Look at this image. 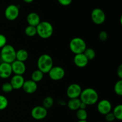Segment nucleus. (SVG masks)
I'll list each match as a JSON object with an SVG mask.
<instances>
[{"label": "nucleus", "mask_w": 122, "mask_h": 122, "mask_svg": "<svg viewBox=\"0 0 122 122\" xmlns=\"http://www.w3.org/2000/svg\"><path fill=\"white\" fill-rule=\"evenodd\" d=\"M105 119L107 122H113L115 120L116 118L113 112H110L105 115Z\"/></svg>", "instance_id": "nucleus-29"}, {"label": "nucleus", "mask_w": 122, "mask_h": 122, "mask_svg": "<svg viewBox=\"0 0 122 122\" xmlns=\"http://www.w3.org/2000/svg\"><path fill=\"white\" fill-rule=\"evenodd\" d=\"M83 54L86 57L88 61H91L93 60L96 56V53H95V50L92 48H87L85 50L83 51Z\"/></svg>", "instance_id": "nucleus-24"}, {"label": "nucleus", "mask_w": 122, "mask_h": 122, "mask_svg": "<svg viewBox=\"0 0 122 122\" xmlns=\"http://www.w3.org/2000/svg\"><path fill=\"white\" fill-rule=\"evenodd\" d=\"M13 73L16 75H21L25 74L26 70V67L25 62L15 60L11 63Z\"/></svg>", "instance_id": "nucleus-12"}, {"label": "nucleus", "mask_w": 122, "mask_h": 122, "mask_svg": "<svg viewBox=\"0 0 122 122\" xmlns=\"http://www.w3.org/2000/svg\"><path fill=\"white\" fill-rule=\"evenodd\" d=\"M25 81V78L23 75L14 74L11 78L10 83L11 84L13 89L18 90L22 88Z\"/></svg>", "instance_id": "nucleus-15"}, {"label": "nucleus", "mask_w": 122, "mask_h": 122, "mask_svg": "<svg viewBox=\"0 0 122 122\" xmlns=\"http://www.w3.org/2000/svg\"><path fill=\"white\" fill-rule=\"evenodd\" d=\"M8 105V100L5 96L0 94V111L7 108Z\"/></svg>", "instance_id": "nucleus-26"}, {"label": "nucleus", "mask_w": 122, "mask_h": 122, "mask_svg": "<svg viewBox=\"0 0 122 122\" xmlns=\"http://www.w3.org/2000/svg\"><path fill=\"white\" fill-rule=\"evenodd\" d=\"M16 50L10 44H6L1 49L0 57L2 62L11 63L15 60Z\"/></svg>", "instance_id": "nucleus-3"}, {"label": "nucleus", "mask_w": 122, "mask_h": 122, "mask_svg": "<svg viewBox=\"0 0 122 122\" xmlns=\"http://www.w3.org/2000/svg\"><path fill=\"white\" fill-rule=\"evenodd\" d=\"M49 77L54 81H59L65 76V71L60 66H53L48 72Z\"/></svg>", "instance_id": "nucleus-8"}, {"label": "nucleus", "mask_w": 122, "mask_h": 122, "mask_svg": "<svg viewBox=\"0 0 122 122\" xmlns=\"http://www.w3.org/2000/svg\"><path fill=\"white\" fill-rule=\"evenodd\" d=\"M26 20L28 25L36 27L38 24L41 22V18L38 13L35 12H31L27 16Z\"/></svg>", "instance_id": "nucleus-17"}, {"label": "nucleus", "mask_w": 122, "mask_h": 122, "mask_svg": "<svg viewBox=\"0 0 122 122\" xmlns=\"http://www.w3.org/2000/svg\"><path fill=\"white\" fill-rule=\"evenodd\" d=\"M47 114V109L40 105L33 107L31 111V116L36 120H41L44 119Z\"/></svg>", "instance_id": "nucleus-9"}, {"label": "nucleus", "mask_w": 122, "mask_h": 122, "mask_svg": "<svg viewBox=\"0 0 122 122\" xmlns=\"http://www.w3.org/2000/svg\"><path fill=\"white\" fill-rule=\"evenodd\" d=\"M91 17L93 23L98 25L103 24L106 19L104 11L100 8H95L92 11Z\"/></svg>", "instance_id": "nucleus-7"}, {"label": "nucleus", "mask_w": 122, "mask_h": 122, "mask_svg": "<svg viewBox=\"0 0 122 122\" xmlns=\"http://www.w3.org/2000/svg\"><path fill=\"white\" fill-rule=\"evenodd\" d=\"M86 107H87V105H86L85 104H84V103H83V102H81V105H80L79 108L80 109H85V110H86Z\"/></svg>", "instance_id": "nucleus-34"}, {"label": "nucleus", "mask_w": 122, "mask_h": 122, "mask_svg": "<svg viewBox=\"0 0 122 122\" xmlns=\"http://www.w3.org/2000/svg\"><path fill=\"white\" fill-rule=\"evenodd\" d=\"M79 99H81V102L85 104L87 106L93 105L97 104L98 101L99 95L96 90L88 87L82 90Z\"/></svg>", "instance_id": "nucleus-1"}, {"label": "nucleus", "mask_w": 122, "mask_h": 122, "mask_svg": "<svg viewBox=\"0 0 122 122\" xmlns=\"http://www.w3.org/2000/svg\"><path fill=\"white\" fill-rule=\"evenodd\" d=\"M114 92L119 96H122V80L120 79L116 83L114 87Z\"/></svg>", "instance_id": "nucleus-27"}, {"label": "nucleus", "mask_w": 122, "mask_h": 122, "mask_svg": "<svg viewBox=\"0 0 122 122\" xmlns=\"http://www.w3.org/2000/svg\"><path fill=\"white\" fill-rule=\"evenodd\" d=\"M37 35L42 39L50 38L53 34L54 28L52 24L47 21H41L36 26Z\"/></svg>", "instance_id": "nucleus-2"}, {"label": "nucleus", "mask_w": 122, "mask_h": 122, "mask_svg": "<svg viewBox=\"0 0 122 122\" xmlns=\"http://www.w3.org/2000/svg\"><path fill=\"white\" fill-rule=\"evenodd\" d=\"M77 122H88L87 120H79Z\"/></svg>", "instance_id": "nucleus-36"}, {"label": "nucleus", "mask_w": 122, "mask_h": 122, "mask_svg": "<svg viewBox=\"0 0 122 122\" xmlns=\"http://www.w3.org/2000/svg\"><path fill=\"white\" fill-rule=\"evenodd\" d=\"M0 80H1V78H0Z\"/></svg>", "instance_id": "nucleus-37"}, {"label": "nucleus", "mask_w": 122, "mask_h": 122, "mask_svg": "<svg viewBox=\"0 0 122 122\" xmlns=\"http://www.w3.org/2000/svg\"><path fill=\"white\" fill-rule=\"evenodd\" d=\"M60 4L63 6H68L72 2V0H57Z\"/></svg>", "instance_id": "nucleus-32"}, {"label": "nucleus", "mask_w": 122, "mask_h": 122, "mask_svg": "<svg viewBox=\"0 0 122 122\" xmlns=\"http://www.w3.org/2000/svg\"><path fill=\"white\" fill-rule=\"evenodd\" d=\"M69 47L71 52L75 55L82 53L86 49V44L83 38L81 37H75L70 41Z\"/></svg>", "instance_id": "nucleus-5"}, {"label": "nucleus", "mask_w": 122, "mask_h": 122, "mask_svg": "<svg viewBox=\"0 0 122 122\" xmlns=\"http://www.w3.org/2000/svg\"><path fill=\"white\" fill-rule=\"evenodd\" d=\"M29 57V53L25 49H21L16 51L15 55V60L21 61V62H26Z\"/></svg>", "instance_id": "nucleus-19"}, {"label": "nucleus", "mask_w": 122, "mask_h": 122, "mask_svg": "<svg viewBox=\"0 0 122 122\" xmlns=\"http://www.w3.org/2000/svg\"><path fill=\"white\" fill-rule=\"evenodd\" d=\"M20 13L19 6L10 4L6 7L4 11V16L7 20L13 21L18 18Z\"/></svg>", "instance_id": "nucleus-6"}, {"label": "nucleus", "mask_w": 122, "mask_h": 122, "mask_svg": "<svg viewBox=\"0 0 122 122\" xmlns=\"http://www.w3.org/2000/svg\"><path fill=\"white\" fill-rule=\"evenodd\" d=\"M117 74L119 78L122 79V65L120 64L117 69Z\"/></svg>", "instance_id": "nucleus-33"}, {"label": "nucleus", "mask_w": 122, "mask_h": 122, "mask_svg": "<svg viewBox=\"0 0 122 122\" xmlns=\"http://www.w3.org/2000/svg\"><path fill=\"white\" fill-rule=\"evenodd\" d=\"M24 92L28 94L34 93L38 89V84L37 83L35 82L32 80H27L25 81L22 87Z\"/></svg>", "instance_id": "nucleus-14"}, {"label": "nucleus", "mask_w": 122, "mask_h": 122, "mask_svg": "<svg viewBox=\"0 0 122 122\" xmlns=\"http://www.w3.org/2000/svg\"><path fill=\"white\" fill-rule=\"evenodd\" d=\"M44 73L42 71H41L39 69L35 70L32 73L31 75V80L34 81L35 82L38 83L40 82L44 78Z\"/></svg>", "instance_id": "nucleus-20"}, {"label": "nucleus", "mask_w": 122, "mask_h": 122, "mask_svg": "<svg viewBox=\"0 0 122 122\" xmlns=\"http://www.w3.org/2000/svg\"><path fill=\"white\" fill-rule=\"evenodd\" d=\"M25 33L29 37H33L37 34L36 27L28 25L25 29Z\"/></svg>", "instance_id": "nucleus-21"}, {"label": "nucleus", "mask_w": 122, "mask_h": 122, "mask_svg": "<svg viewBox=\"0 0 122 122\" xmlns=\"http://www.w3.org/2000/svg\"><path fill=\"white\" fill-rule=\"evenodd\" d=\"M73 62L76 67L79 68H84L88 64L89 61L85 56L83 53H82L75 55L73 59Z\"/></svg>", "instance_id": "nucleus-16"}, {"label": "nucleus", "mask_w": 122, "mask_h": 122, "mask_svg": "<svg viewBox=\"0 0 122 122\" xmlns=\"http://www.w3.org/2000/svg\"><path fill=\"white\" fill-rule=\"evenodd\" d=\"M37 66L38 69L44 74L48 73L54 66L52 57L48 54L41 55L37 61Z\"/></svg>", "instance_id": "nucleus-4"}, {"label": "nucleus", "mask_w": 122, "mask_h": 122, "mask_svg": "<svg viewBox=\"0 0 122 122\" xmlns=\"http://www.w3.org/2000/svg\"><path fill=\"white\" fill-rule=\"evenodd\" d=\"M13 74L11 63L2 62L0 63V78L7 79Z\"/></svg>", "instance_id": "nucleus-13"}, {"label": "nucleus", "mask_w": 122, "mask_h": 122, "mask_svg": "<svg viewBox=\"0 0 122 122\" xmlns=\"http://www.w3.org/2000/svg\"><path fill=\"white\" fill-rule=\"evenodd\" d=\"M81 100L78 98H72V99H70L69 101L67 103V106L70 109V110L72 111H76L78 109H79L80 105H81Z\"/></svg>", "instance_id": "nucleus-18"}, {"label": "nucleus", "mask_w": 122, "mask_h": 122, "mask_svg": "<svg viewBox=\"0 0 122 122\" xmlns=\"http://www.w3.org/2000/svg\"><path fill=\"white\" fill-rule=\"evenodd\" d=\"M7 39L4 35L0 33V49L7 44Z\"/></svg>", "instance_id": "nucleus-31"}, {"label": "nucleus", "mask_w": 122, "mask_h": 122, "mask_svg": "<svg viewBox=\"0 0 122 122\" xmlns=\"http://www.w3.org/2000/svg\"><path fill=\"white\" fill-rule=\"evenodd\" d=\"M54 99L51 96H46L43 100L42 106L46 109H49L52 107L54 105Z\"/></svg>", "instance_id": "nucleus-25"}, {"label": "nucleus", "mask_w": 122, "mask_h": 122, "mask_svg": "<svg viewBox=\"0 0 122 122\" xmlns=\"http://www.w3.org/2000/svg\"><path fill=\"white\" fill-rule=\"evenodd\" d=\"M23 1L25 2H26V3H31V2H33L34 0H23Z\"/></svg>", "instance_id": "nucleus-35"}, {"label": "nucleus", "mask_w": 122, "mask_h": 122, "mask_svg": "<svg viewBox=\"0 0 122 122\" xmlns=\"http://www.w3.org/2000/svg\"></svg>", "instance_id": "nucleus-38"}, {"label": "nucleus", "mask_w": 122, "mask_h": 122, "mask_svg": "<svg viewBox=\"0 0 122 122\" xmlns=\"http://www.w3.org/2000/svg\"><path fill=\"white\" fill-rule=\"evenodd\" d=\"M107 38H108V33H107V32L105 31H101L100 33H99V39H100V41L102 42L106 41Z\"/></svg>", "instance_id": "nucleus-30"}, {"label": "nucleus", "mask_w": 122, "mask_h": 122, "mask_svg": "<svg viewBox=\"0 0 122 122\" xmlns=\"http://www.w3.org/2000/svg\"><path fill=\"white\" fill-rule=\"evenodd\" d=\"M1 89H2V91L3 92L5 93H10L13 91V88L12 87L11 84H10V83L6 82L4 83L1 86Z\"/></svg>", "instance_id": "nucleus-28"}, {"label": "nucleus", "mask_w": 122, "mask_h": 122, "mask_svg": "<svg viewBox=\"0 0 122 122\" xmlns=\"http://www.w3.org/2000/svg\"><path fill=\"white\" fill-rule=\"evenodd\" d=\"M115 117L116 119L119 120H122V104H119L116 106L113 109V111L112 112Z\"/></svg>", "instance_id": "nucleus-22"}, {"label": "nucleus", "mask_w": 122, "mask_h": 122, "mask_svg": "<svg viewBox=\"0 0 122 122\" xmlns=\"http://www.w3.org/2000/svg\"><path fill=\"white\" fill-rule=\"evenodd\" d=\"M112 109V104L107 99H102L98 102L97 110L101 114L105 116L107 113L111 112Z\"/></svg>", "instance_id": "nucleus-11"}, {"label": "nucleus", "mask_w": 122, "mask_h": 122, "mask_svg": "<svg viewBox=\"0 0 122 122\" xmlns=\"http://www.w3.org/2000/svg\"><path fill=\"white\" fill-rule=\"evenodd\" d=\"M76 117L79 120H86L88 112L85 109H78L76 110Z\"/></svg>", "instance_id": "nucleus-23"}, {"label": "nucleus", "mask_w": 122, "mask_h": 122, "mask_svg": "<svg viewBox=\"0 0 122 122\" xmlns=\"http://www.w3.org/2000/svg\"><path fill=\"white\" fill-rule=\"evenodd\" d=\"M82 90V87L79 84L72 83L69 85L67 89V96L69 99L78 98L81 95Z\"/></svg>", "instance_id": "nucleus-10"}]
</instances>
